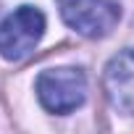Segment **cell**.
Returning a JSON list of instances; mask_svg holds the SVG:
<instances>
[{"label": "cell", "mask_w": 134, "mask_h": 134, "mask_svg": "<svg viewBox=\"0 0 134 134\" xmlns=\"http://www.w3.org/2000/svg\"><path fill=\"white\" fill-rule=\"evenodd\" d=\"M45 34V16L34 5H21L0 24V55L5 60H24Z\"/></svg>", "instance_id": "cell-1"}, {"label": "cell", "mask_w": 134, "mask_h": 134, "mask_svg": "<svg viewBox=\"0 0 134 134\" xmlns=\"http://www.w3.org/2000/svg\"><path fill=\"white\" fill-rule=\"evenodd\" d=\"M37 97L50 113H71L87 97V79L79 69H47L37 76Z\"/></svg>", "instance_id": "cell-2"}, {"label": "cell", "mask_w": 134, "mask_h": 134, "mask_svg": "<svg viewBox=\"0 0 134 134\" xmlns=\"http://www.w3.org/2000/svg\"><path fill=\"white\" fill-rule=\"evenodd\" d=\"M63 21L82 37L97 40L113 32L121 19V11L110 0H58Z\"/></svg>", "instance_id": "cell-3"}, {"label": "cell", "mask_w": 134, "mask_h": 134, "mask_svg": "<svg viewBox=\"0 0 134 134\" xmlns=\"http://www.w3.org/2000/svg\"><path fill=\"white\" fill-rule=\"evenodd\" d=\"M105 95L121 113L134 116V47L118 53L105 66Z\"/></svg>", "instance_id": "cell-4"}]
</instances>
